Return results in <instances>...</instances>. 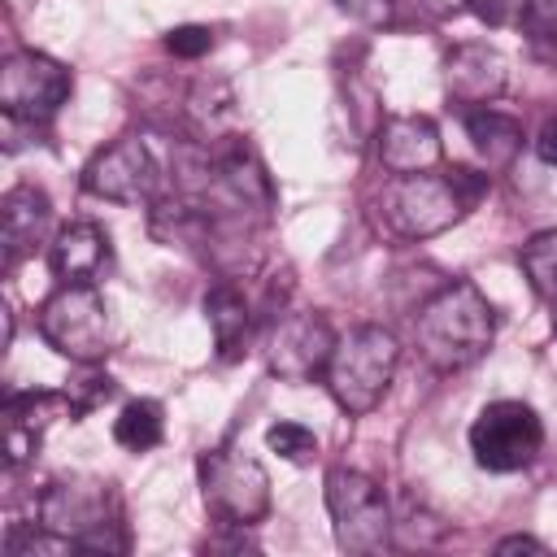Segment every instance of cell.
I'll use <instances>...</instances> for the list:
<instances>
[{
  "instance_id": "obj_1",
  "label": "cell",
  "mask_w": 557,
  "mask_h": 557,
  "mask_svg": "<svg viewBox=\"0 0 557 557\" xmlns=\"http://www.w3.org/2000/svg\"><path fill=\"white\" fill-rule=\"evenodd\" d=\"M413 339H418V352L431 370H440V374L470 370L496 339V309L470 278L444 283L418 309Z\"/></svg>"
},
{
  "instance_id": "obj_2",
  "label": "cell",
  "mask_w": 557,
  "mask_h": 557,
  "mask_svg": "<svg viewBox=\"0 0 557 557\" xmlns=\"http://www.w3.org/2000/svg\"><path fill=\"white\" fill-rule=\"evenodd\" d=\"M492 178L466 165H453L444 174H392V183L383 187V222L392 235L400 239H431L448 226H457L466 218V209L487 196Z\"/></svg>"
},
{
  "instance_id": "obj_3",
  "label": "cell",
  "mask_w": 557,
  "mask_h": 557,
  "mask_svg": "<svg viewBox=\"0 0 557 557\" xmlns=\"http://www.w3.org/2000/svg\"><path fill=\"white\" fill-rule=\"evenodd\" d=\"M39 527L74 544L78 553H126V513L113 483L91 474L52 479L39 496Z\"/></svg>"
},
{
  "instance_id": "obj_4",
  "label": "cell",
  "mask_w": 557,
  "mask_h": 557,
  "mask_svg": "<svg viewBox=\"0 0 557 557\" xmlns=\"http://www.w3.org/2000/svg\"><path fill=\"white\" fill-rule=\"evenodd\" d=\"M396 366H400V344L387 326H352L348 335L335 339L322 379H326V392L335 396V405L344 413L361 418L387 396Z\"/></svg>"
},
{
  "instance_id": "obj_5",
  "label": "cell",
  "mask_w": 557,
  "mask_h": 557,
  "mask_svg": "<svg viewBox=\"0 0 557 557\" xmlns=\"http://www.w3.org/2000/svg\"><path fill=\"white\" fill-rule=\"evenodd\" d=\"M322 500H326V513L335 527V544L344 553L374 557V553L392 548V527H396L392 505L370 474L348 470V466H331L322 479Z\"/></svg>"
},
{
  "instance_id": "obj_6",
  "label": "cell",
  "mask_w": 557,
  "mask_h": 557,
  "mask_svg": "<svg viewBox=\"0 0 557 557\" xmlns=\"http://www.w3.org/2000/svg\"><path fill=\"white\" fill-rule=\"evenodd\" d=\"M205 509L222 527H257L270 513V474L257 457H248L235 444L209 448L196 461Z\"/></svg>"
},
{
  "instance_id": "obj_7",
  "label": "cell",
  "mask_w": 557,
  "mask_h": 557,
  "mask_svg": "<svg viewBox=\"0 0 557 557\" xmlns=\"http://www.w3.org/2000/svg\"><path fill=\"white\" fill-rule=\"evenodd\" d=\"M39 335L70 361L96 366L113 344L109 300L96 283H61L39 309Z\"/></svg>"
},
{
  "instance_id": "obj_8",
  "label": "cell",
  "mask_w": 557,
  "mask_h": 557,
  "mask_svg": "<svg viewBox=\"0 0 557 557\" xmlns=\"http://www.w3.org/2000/svg\"><path fill=\"white\" fill-rule=\"evenodd\" d=\"M544 448V422L527 400H492L470 422V453L492 474H513Z\"/></svg>"
},
{
  "instance_id": "obj_9",
  "label": "cell",
  "mask_w": 557,
  "mask_h": 557,
  "mask_svg": "<svg viewBox=\"0 0 557 557\" xmlns=\"http://www.w3.org/2000/svg\"><path fill=\"white\" fill-rule=\"evenodd\" d=\"M70 91H74V74L44 52L26 48L4 57L0 65V109L9 122L39 126L70 100Z\"/></svg>"
},
{
  "instance_id": "obj_10",
  "label": "cell",
  "mask_w": 557,
  "mask_h": 557,
  "mask_svg": "<svg viewBox=\"0 0 557 557\" xmlns=\"http://www.w3.org/2000/svg\"><path fill=\"white\" fill-rule=\"evenodd\" d=\"M161 165L139 135H122L83 165V191L113 205H148L157 196Z\"/></svg>"
},
{
  "instance_id": "obj_11",
  "label": "cell",
  "mask_w": 557,
  "mask_h": 557,
  "mask_svg": "<svg viewBox=\"0 0 557 557\" xmlns=\"http://www.w3.org/2000/svg\"><path fill=\"white\" fill-rule=\"evenodd\" d=\"M335 339L339 335L331 331L326 313H318V309L283 313V318H274V326L265 335V370L287 383H309L313 374L326 370Z\"/></svg>"
},
{
  "instance_id": "obj_12",
  "label": "cell",
  "mask_w": 557,
  "mask_h": 557,
  "mask_svg": "<svg viewBox=\"0 0 557 557\" xmlns=\"http://www.w3.org/2000/svg\"><path fill=\"white\" fill-rule=\"evenodd\" d=\"M70 413L65 392H9L0 405V440H4V461L22 466L39 453L48 426Z\"/></svg>"
},
{
  "instance_id": "obj_13",
  "label": "cell",
  "mask_w": 557,
  "mask_h": 557,
  "mask_svg": "<svg viewBox=\"0 0 557 557\" xmlns=\"http://www.w3.org/2000/svg\"><path fill=\"white\" fill-rule=\"evenodd\" d=\"M505 83H509V61L492 44L470 39V44L448 48V57H444V87H448L453 100L487 104V100H496L505 91Z\"/></svg>"
},
{
  "instance_id": "obj_14",
  "label": "cell",
  "mask_w": 557,
  "mask_h": 557,
  "mask_svg": "<svg viewBox=\"0 0 557 557\" xmlns=\"http://www.w3.org/2000/svg\"><path fill=\"white\" fill-rule=\"evenodd\" d=\"M444 157L440 126L426 113H396L379 126V161L387 174H422Z\"/></svg>"
},
{
  "instance_id": "obj_15",
  "label": "cell",
  "mask_w": 557,
  "mask_h": 557,
  "mask_svg": "<svg viewBox=\"0 0 557 557\" xmlns=\"http://www.w3.org/2000/svg\"><path fill=\"white\" fill-rule=\"evenodd\" d=\"M52 222V200L35 187V183H17L4 191L0 200V248H4V274L17 270L22 257L35 252V244H44Z\"/></svg>"
},
{
  "instance_id": "obj_16",
  "label": "cell",
  "mask_w": 557,
  "mask_h": 557,
  "mask_svg": "<svg viewBox=\"0 0 557 557\" xmlns=\"http://www.w3.org/2000/svg\"><path fill=\"white\" fill-rule=\"evenodd\" d=\"M113 261V244L109 231L96 222H70L57 231L52 248H48V265L61 283H96Z\"/></svg>"
},
{
  "instance_id": "obj_17",
  "label": "cell",
  "mask_w": 557,
  "mask_h": 557,
  "mask_svg": "<svg viewBox=\"0 0 557 557\" xmlns=\"http://www.w3.org/2000/svg\"><path fill=\"white\" fill-rule=\"evenodd\" d=\"M466 135H470V144H474V152L483 157L487 170H505L522 152V126L509 113H496L487 104L466 113Z\"/></svg>"
},
{
  "instance_id": "obj_18",
  "label": "cell",
  "mask_w": 557,
  "mask_h": 557,
  "mask_svg": "<svg viewBox=\"0 0 557 557\" xmlns=\"http://www.w3.org/2000/svg\"><path fill=\"white\" fill-rule=\"evenodd\" d=\"M205 318H209V331H213L218 352L222 357H235L239 344H244V335H248V326H252V309H248L244 292L231 287V283H218L205 296Z\"/></svg>"
},
{
  "instance_id": "obj_19",
  "label": "cell",
  "mask_w": 557,
  "mask_h": 557,
  "mask_svg": "<svg viewBox=\"0 0 557 557\" xmlns=\"http://www.w3.org/2000/svg\"><path fill=\"white\" fill-rule=\"evenodd\" d=\"M187 122H191L196 135L218 139L235 122V96H231V87L222 78H200L187 91Z\"/></svg>"
},
{
  "instance_id": "obj_20",
  "label": "cell",
  "mask_w": 557,
  "mask_h": 557,
  "mask_svg": "<svg viewBox=\"0 0 557 557\" xmlns=\"http://www.w3.org/2000/svg\"><path fill=\"white\" fill-rule=\"evenodd\" d=\"M161 435H165V409L157 400H131L113 418V440L126 453H148L161 444Z\"/></svg>"
},
{
  "instance_id": "obj_21",
  "label": "cell",
  "mask_w": 557,
  "mask_h": 557,
  "mask_svg": "<svg viewBox=\"0 0 557 557\" xmlns=\"http://www.w3.org/2000/svg\"><path fill=\"white\" fill-rule=\"evenodd\" d=\"M522 270L535 287V296H544L548 305L557 300V231H540L522 244Z\"/></svg>"
},
{
  "instance_id": "obj_22",
  "label": "cell",
  "mask_w": 557,
  "mask_h": 557,
  "mask_svg": "<svg viewBox=\"0 0 557 557\" xmlns=\"http://www.w3.org/2000/svg\"><path fill=\"white\" fill-rule=\"evenodd\" d=\"M113 392H117V383L109 379V374H96L91 366L65 387V396H70V418L78 422V418H87L91 409H100L104 400H113Z\"/></svg>"
},
{
  "instance_id": "obj_23",
  "label": "cell",
  "mask_w": 557,
  "mask_h": 557,
  "mask_svg": "<svg viewBox=\"0 0 557 557\" xmlns=\"http://www.w3.org/2000/svg\"><path fill=\"white\" fill-rule=\"evenodd\" d=\"M265 448L278 453L283 461H313L318 435H313L309 426H300V422H274V426L265 431Z\"/></svg>"
},
{
  "instance_id": "obj_24",
  "label": "cell",
  "mask_w": 557,
  "mask_h": 557,
  "mask_svg": "<svg viewBox=\"0 0 557 557\" xmlns=\"http://www.w3.org/2000/svg\"><path fill=\"white\" fill-rule=\"evenodd\" d=\"M522 30L535 44L557 48V0H522Z\"/></svg>"
},
{
  "instance_id": "obj_25",
  "label": "cell",
  "mask_w": 557,
  "mask_h": 557,
  "mask_svg": "<svg viewBox=\"0 0 557 557\" xmlns=\"http://www.w3.org/2000/svg\"><path fill=\"white\" fill-rule=\"evenodd\" d=\"M209 48H213V30H209V26L187 22V26L165 30V52H174V57H183V61H196V57H205Z\"/></svg>"
},
{
  "instance_id": "obj_26",
  "label": "cell",
  "mask_w": 557,
  "mask_h": 557,
  "mask_svg": "<svg viewBox=\"0 0 557 557\" xmlns=\"http://www.w3.org/2000/svg\"><path fill=\"white\" fill-rule=\"evenodd\" d=\"M535 157H540L544 165H557V113L540 126V135H535Z\"/></svg>"
},
{
  "instance_id": "obj_27",
  "label": "cell",
  "mask_w": 557,
  "mask_h": 557,
  "mask_svg": "<svg viewBox=\"0 0 557 557\" xmlns=\"http://www.w3.org/2000/svg\"><path fill=\"white\" fill-rule=\"evenodd\" d=\"M344 9L361 13L366 22H387V13H392V4H387V0H344Z\"/></svg>"
},
{
  "instance_id": "obj_28",
  "label": "cell",
  "mask_w": 557,
  "mask_h": 557,
  "mask_svg": "<svg viewBox=\"0 0 557 557\" xmlns=\"http://www.w3.org/2000/svg\"><path fill=\"white\" fill-rule=\"evenodd\" d=\"M496 553L505 557V553H548V548L531 535H505V540H496Z\"/></svg>"
},
{
  "instance_id": "obj_29",
  "label": "cell",
  "mask_w": 557,
  "mask_h": 557,
  "mask_svg": "<svg viewBox=\"0 0 557 557\" xmlns=\"http://www.w3.org/2000/svg\"><path fill=\"white\" fill-rule=\"evenodd\" d=\"M418 4H422L431 17H453V13H461L470 0H418Z\"/></svg>"
},
{
  "instance_id": "obj_30",
  "label": "cell",
  "mask_w": 557,
  "mask_h": 557,
  "mask_svg": "<svg viewBox=\"0 0 557 557\" xmlns=\"http://www.w3.org/2000/svg\"><path fill=\"white\" fill-rule=\"evenodd\" d=\"M479 17L483 22H500V0H479Z\"/></svg>"
},
{
  "instance_id": "obj_31",
  "label": "cell",
  "mask_w": 557,
  "mask_h": 557,
  "mask_svg": "<svg viewBox=\"0 0 557 557\" xmlns=\"http://www.w3.org/2000/svg\"><path fill=\"white\" fill-rule=\"evenodd\" d=\"M553 331H557V300H553Z\"/></svg>"
}]
</instances>
